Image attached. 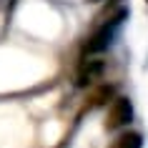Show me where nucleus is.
<instances>
[{
    "instance_id": "obj_3",
    "label": "nucleus",
    "mask_w": 148,
    "mask_h": 148,
    "mask_svg": "<svg viewBox=\"0 0 148 148\" xmlns=\"http://www.w3.org/2000/svg\"><path fill=\"white\" fill-rule=\"evenodd\" d=\"M101 70H103V65L98 60H83V65H80V70H78V86H93L95 80H98V75H101Z\"/></svg>"
},
{
    "instance_id": "obj_6",
    "label": "nucleus",
    "mask_w": 148,
    "mask_h": 148,
    "mask_svg": "<svg viewBox=\"0 0 148 148\" xmlns=\"http://www.w3.org/2000/svg\"><path fill=\"white\" fill-rule=\"evenodd\" d=\"M88 3H101V0H88Z\"/></svg>"
},
{
    "instance_id": "obj_4",
    "label": "nucleus",
    "mask_w": 148,
    "mask_h": 148,
    "mask_svg": "<svg viewBox=\"0 0 148 148\" xmlns=\"http://www.w3.org/2000/svg\"><path fill=\"white\" fill-rule=\"evenodd\" d=\"M108 148H143V136L138 131H121L108 143Z\"/></svg>"
},
{
    "instance_id": "obj_2",
    "label": "nucleus",
    "mask_w": 148,
    "mask_h": 148,
    "mask_svg": "<svg viewBox=\"0 0 148 148\" xmlns=\"http://www.w3.org/2000/svg\"><path fill=\"white\" fill-rule=\"evenodd\" d=\"M136 116L133 110V101L128 95H116L113 101L108 103V110H106V131H123L128 128Z\"/></svg>"
},
{
    "instance_id": "obj_5",
    "label": "nucleus",
    "mask_w": 148,
    "mask_h": 148,
    "mask_svg": "<svg viewBox=\"0 0 148 148\" xmlns=\"http://www.w3.org/2000/svg\"><path fill=\"white\" fill-rule=\"evenodd\" d=\"M116 90H113V86H95L90 93H88L86 98V106L88 108H98V106H108V101H113L116 98Z\"/></svg>"
},
{
    "instance_id": "obj_1",
    "label": "nucleus",
    "mask_w": 148,
    "mask_h": 148,
    "mask_svg": "<svg viewBox=\"0 0 148 148\" xmlns=\"http://www.w3.org/2000/svg\"><path fill=\"white\" fill-rule=\"evenodd\" d=\"M125 18H128V8L125 5H118L116 10H106L103 15H98V25L95 30L88 35L86 45H83V55H95L103 53L113 45V40L118 38V33L123 28Z\"/></svg>"
}]
</instances>
